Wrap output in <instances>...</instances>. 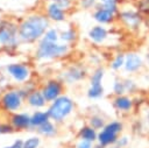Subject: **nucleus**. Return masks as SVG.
I'll list each match as a JSON object with an SVG mask.
<instances>
[{"label": "nucleus", "instance_id": "obj_15", "mask_svg": "<svg viewBox=\"0 0 149 148\" xmlns=\"http://www.w3.org/2000/svg\"><path fill=\"white\" fill-rule=\"evenodd\" d=\"M48 14H49L50 19H52L54 21H57V22L64 21V19H65L64 10L59 6H57L56 3H54V2L49 5V7H48Z\"/></svg>", "mask_w": 149, "mask_h": 148}, {"label": "nucleus", "instance_id": "obj_24", "mask_svg": "<svg viewBox=\"0 0 149 148\" xmlns=\"http://www.w3.org/2000/svg\"><path fill=\"white\" fill-rule=\"evenodd\" d=\"M113 92L116 96H122L126 93V87H125V82L123 79H116L113 84Z\"/></svg>", "mask_w": 149, "mask_h": 148}, {"label": "nucleus", "instance_id": "obj_28", "mask_svg": "<svg viewBox=\"0 0 149 148\" xmlns=\"http://www.w3.org/2000/svg\"><path fill=\"white\" fill-rule=\"evenodd\" d=\"M123 82H125L126 93H133V92H135V91H136V89H137V85H136V83H135L133 79H129V78H127V79H123Z\"/></svg>", "mask_w": 149, "mask_h": 148}, {"label": "nucleus", "instance_id": "obj_37", "mask_svg": "<svg viewBox=\"0 0 149 148\" xmlns=\"http://www.w3.org/2000/svg\"><path fill=\"white\" fill-rule=\"evenodd\" d=\"M107 148H119V147H118V146H114V145H113V146H108Z\"/></svg>", "mask_w": 149, "mask_h": 148}, {"label": "nucleus", "instance_id": "obj_18", "mask_svg": "<svg viewBox=\"0 0 149 148\" xmlns=\"http://www.w3.org/2000/svg\"><path fill=\"white\" fill-rule=\"evenodd\" d=\"M13 125L17 128H24L30 125V118L27 114H16L12 119Z\"/></svg>", "mask_w": 149, "mask_h": 148}, {"label": "nucleus", "instance_id": "obj_17", "mask_svg": "<svg viewBox=\"0 0 149 148\" xmlns=\"http://www.w3.org/2000/svg\"><path fill=\"white\" fill-rule=\"evenodd\" d=\"M28 103H29L31 106H34V107H41V106L44 105L45 98H44L43 93H41V92H38V91H35V92H33V93L29 96Z\"/></svg>", "mask_w": 149, "mask_h": 148}, {"label": "nucleus", "instance_id": "obj_8", "mask_svg": "<svg viewBox=\"0 0 149 148\" xmlns=\"http://www.w3.org/2000/svg\"><path fill=\"white\" fill-rule=\"evenodd\" d=\"M116 14H118V13H115V12L108 9V8H105V7L100 6V7H98V8L94 10V13H93V19H94L97 22H99L100 24H108V23H111V22L114 21Z\"/></svg>", "mask_w": 149, "mask_h": 148}, {"label": "nucleus", "instance_id": "obj_31", "mask_svg": "<svg viewBox=\"0 0 149 148\" xmlns=\"http://www.w3.org/2000/svg\"><path fill=\"white\" fill-rule=\"evenodd\" d=\"M54 3H56L57 6H59L62 9L69 8L71 6V0H51Z\"/></svg>", "mask_w": 149, "mask_h": 148}, {"label": "nucleus", "instance_id": "obj_13", "mask_svg": "<svg viewBox=\"0 0 149 148\" xmlns=\"http://www.w3.org/2000/svg\"><path fill=\"white\" fill-rule=\"evenodd\" d=\"M107 36H108V31L101 24L100 26H94L88 31V37L95 43H102L107 38Z\"/></svg>", "mask_w": 149, "mask_h": 148}, {"label": "nucleus", "instance_id": "obj_14", "mask_svg": "<svg viewBox=\"0 0 149 148\" xmlns=\"http://www.w3.org/2000/svg\"><path fill=\"white\" fill-rule=\"evenodd\" d=\"M85 77V70L78 66H71L66 72H65V80L69 83H74L79 82Z\"/></svg>", "mask_w": 149, "mask_h": 148}, {"label": "nucleus", "instance_id": "obj_32", "mask_svg": "<svg viewBox=\"0 0 149 148\" xmlns=\"http://www.w3.org/2000/svg\"><path fill=\"white\" fill-rule=\"evenodd\" d=\"M128 143H129V138L125 135V136H121V138H119V139H118V141H116L115 146H118L119 148H123V147H126Z\"/></svg>", "mask_w": 149, "mask_h": 148}, {"label": "nucleus", "instance_id": "obj_12", "mask_svg": "<svg viewBox=\"0 0 149 148\" xmlns=\"http://www.w3.org/2000/svg\"><path fill=\"white\" fill-rule=\"evenodd\" d=\"M7 70L10 73V76L15 80H19V82L24 80L29 75V71H28L27 66H24L22 64H10V65L7 66Z\"/></svg>", "mask_w": 149, "mask_h": 148}, {"label": "nucleus", "instance_id": "obj_40", "mask_svg": "<svg viewBox=\"0 0 149 148\" xmlns=\"http://www.w3.org/2000/svg\"><path fill=\"white\" fill-rule=\"evenodd\" d=\"M147 59H148V63H149V52H148V55H147Z\"/></svg>", "mask_w": 149, "mask_h": 148}, {"label": "nucleus", "instance_id": "obj_29", "mask_svg": "<svg viewBox=\"0 0 149 148\" xmlns=\"http://www.w3.org/2000/svg\"><path fill=\"white\" fill-rule=\"evenodd\" d=\"M74 37H76V33H74L73 29L64 30V31L62 33V35H61V38H62L63 41H65V42H71V41L74 40Z\"/></svg>", "mask_w": 149, "mask_h": 148}, {"label": "nucleus", "instance_id": "obj_20", "mask_svg": "<svg viewBox=\"0 0 149 148\" xmlns=\"http://www.w3.org/2000/svg\"><path fill=\"white\" fill-rule=\"evenodd\" d=\"M102 94H104L102 85H90V89L87 90V97L90 99H98Z\"/></svg>", "mask_w": 149, "mask_h": 148}, {"label": "nucleus", "instance_id": "obj_26", "mask_svg": "<svg viewBox=\"0 0 149 148\" xmlns=\"http://www.w3.org/2000/svg\"><path fill=\"white\" fill-rule=\"evenodd\" d=\"M90 126L93 127L94 129H99V128H104L105 127V120L101 118V117H98V115H94L90 119Z\"/></svg>", "mask_w": 149, "mask_h": 148}, {"label": "nucleus", "instance_id": "obj_16", "mask_svg": "<svg viewBox=\"0 0 149 148\" xmlns=\"http://www.w3.org/2000/svg\"><path fill=\"white\" fill-rule=\"evenodd\" d=\"M79 135H80V139L81 140H87L90 142H94L97 139H98V134L95 132V129L91 126H85L80 129L79 132Z\"/></svg>", "mask_w": 149, "mask_h": 148}, {"label": "nucleus", "instance_id": "obj_5", "mask_svg": "<svg viewBox=\"0 0 149 148\" xmlns=\"http://www.w3.org/2000/svg\"><path fill=\"white\" fill-rule=\"evenodd\" d=\"M119 19L121 22L129 29V30H139L143 23V17L135 9H123L118 13Z\"/></svg>", "mask_w": 149, "mask_h": 148}, {"label": "nucleus", "instance_id": "obj_19", "mask_svg": "<svg viewBox=\"0 0 149 148\" xmlns=\"http://www.w3.org/2000/svg\"><path fill=\"white\" fill-rule=\"evenodd\" d=\"M49 119V114L48 112H36L33 114V117L30 118V125L31 126H41L42 124H44L45 121H48Z\"/></svg>", "mask_w": 149, "mask_h": 148}, {"label": "nucleus", "instance_id": "obj_9", "mask_svg": "<svg viewBox=\"0 0 149 148\" xmlns=\"http://www.w3.org/2000/svg\"><path fill=\"white\" fill-rule=\"evenodd\" d=\"M61 92H62V85H61V83H58L56 80L49 82L45 85V87L43 89V96H44L45 100H48V101L56 100L59 97Z\"/></svg>", "mask_w": 149, "mask_h": 148}, {"label": "nucleus", "instance_id": "obj_36", "mask_svg": "<svg viewBox=\"0 0 149 148\" xmlns=\"http://www.w3.org/2000/svg\"><path fill=\"white\" fill-rule=\"evenodd\" d=\"M146 120H147V122L149 124V111L147 112V115H146Z\"/></svg>", "mask_w": 149, "mask_h": 148}, {"label": "nucleus", "instance_id": "obj_10", "mask_svg": "<svg viewBox=\"0 0 149 148\" xmlns=\"http://www.w3.org/2000/svg\"><path fill=\"white\" fill-rule=\"evenodd\" d=\"M113 105L120 112H130L134 107V101L129 96L122 94V96H116L114 98Z\"/></svg>", "mask_w": 149, "mask_h": 148}, {"label": "nucleus", "instance_id": "obj_11", "mask_svg": "<svg viewBox=\"0 0 149 148\" xmlns=\"http://www.w3.org/2000/svg\"><path fill=\"white\" fill-rule=\"evenodd\" d=\"M2 104L7 110H10V111L17 110L21 105V97L17 92H14V91L8 92L3 96Z\"/></svg>", "mask_w": 149, "mask_h": 148}, {"label": "nucleus", "instance_id": "obj_39", "mask_svg": "<svg viewBox=\"0 0 149 148\" xmlns=\"http://www.w3.org/2000/svg\"><path fill=\"white\" fill-rule=\"evenodd\" d=\"M6 148H20V147H16V146H12V147H6Z\"/></svg>", "mask_w": 149, "mask_h": 148}, {"label": "nucleus", "instance_id": "obj_27", "mask_svg": "<svg viewBox=\"0 0 149 148\" xmlns=\"http://www.w3.org/2000/svg\"><path fill=\"white\" fill-rule=\"evenodd\" d=\"M40 145V139L34 136V138H29L28 140H26L23 142L22 148H37Z\"/></svg>", "mask_w": 149, "mask_h": 148}, {"label": "nucleus", "instance_id": "obj_6", "mask_svg": "<svg viewBox=\"0 0 149 148\" xmlns=\"http://www.w3.org/2000/svg\"><path fill=\"white\" fill-rule=\"evenodd\" d=\"M0 43L14 45L16 43V27L10 22H2L0 24Z\"/></svg>", "mask_w": 149, "mask_h": 148}, {"label": "nucleus", "instance_id": "obj_22", "mask_svg": "<svg viewBox=\"0 0 149 148\" xmlns=\"http://www.w3.org/2000/svg\"><path fill=\"white\" fill-rule=\"evenodd\" d=\"M125 59H126V54H123V52H119V54L114 57V59L112 61V63H111V68H112L114 71L120 70V69L123 68V65H125Z\"/></svg>", "mask_w": 149, "mask_h": 148}, {"label": "nucleus", "instance_id": "obj_38", "mask_svg": "<svg viewBox=\"0 0 149 148\" xmlns=\"http://www.w3.org/2000/svg\"><path fill=\"white\" fill-rule=\"evenodd\" d=\"M93 148H104L102 146H100V145H98V146H95V147H93Z\"/></svg>", "mask_w": 149, "mask_h": 148}, {"label": "nucleus", "instance_id": "obj_7", "mask_svg": "<svg viewBox=\"0 0 149 148\" xmlns=\"http://www.w3.org/2000/svg\"><path fill=\"white\" fill-rule=\"evenodd\" d=\"M143 65H144L143 58L137 52L130 51L126 54V59H125V65H123L126 72H129V73L137 72L143 68Z\"/></svg>", "mask_w": 149, "mask_h": 148}, {"label": "nucleus", "instance_id": "obj_25", "mask_svg": "<svg viewBox=\"0 0 149 148\" xmlns=\"http://www.w3.org/2000/svg\"><path fill=\"white\" fill-rule=\"evenodd\" d=\"M100 1V6L105 7V8H108L115 13H119V9H118V2L119 0H99Z\"/></svg>", "mask_w": 149, "mask_h": 148}, {"label": "nucleus", "instance_id": "obj_3", "mask_svg": "<svg viewBox=\"0 0 149 148\" xmlns=\"http://www.w3.org/2000/svg\"><path fill=\"white\" fill-rule=\"evenodd\" d=\"M72 108H73L72 100L69 97L62 96V97H58L56 100H54L52 105L48 110V114H49V118L56 121H61L71 113Z\"/></svg>", "mask_w": 149, "mask_h": 148}, {"label": "nucleus", "instance_id": "obj_4", "mask_svg": "<svg viewBox=\"0 0 149 148\" xmlns=\"http://www.w3.org/2000/svg\"><path fill=\"white\" fill-rule=\"evenodd\" d=\"M68 50H69V47L66 44H58L56 42H49L43 38L37 49V57L38 58L59 57L66 54Z\"/></svg>", "mask_w": 149, "mask_h": 148}, {"label": "nucleus", "instance_id": "obj_2", "mask_svg": "<svg viewBox=\"0 0 149 148\" xmlns=\"http://www.w3.org/2000/svg\"><path fill=\"white\" fill-rule=\"evenodd\" d=\"M123 128L122 122L120 121H111L105 125V127L98 133V142L102 147L113 146L116 143L119 139V133H121Z\"/></svg>", "mask_w": 149, "mask_h": 148}, {"label": "nucleus", "instance_id": "obj_34", "mask_svg": "<svg viewBox=\"0 0 149 148\" xmlns=\"http://www.w3.org/2000/svg\"><path fill=\"white\" fill-rule=\"evenodd\" d=\"M76 148H93V147H92V142L80 139V141L76 145Z\"/></svg>", "mask_w": 149, "mask_h": 148}, {"label": "nucleus", "instance_id": "obj_1", "mask_svg": "<svg viewBox=\"0 0 149 148\" xmlns=\"http://www.w3.org/2000/svg\"><path fill=\"white\" fill-rule=\"evenodd\" d=\"M47 28L48 20L41 15H34L23 21V23L20 26L19 34L22 40L30 42L42 36Z\"/></svg>", "mask_w": 149, "mask_h": 148}, {"label": "nucleus", "instance_id": "obj_33", "mask_svg": "<svg viewBox=\"0 0 149 148\" xmlns=\"http://www.w3.org/2000/svg\"><path fill=\"white\" fill-rule=\"evenodd\" d=\"M95 2H97V0H80V5L85 9H90L91 7H93L95 5Z\"/></svg>", "mask_w": 149, "mask_h": 148}, {"label": "nucleus", "instance_id": "obj_21", "mask_svg": "<svg viewBox=\"0 0 149 148\" xmlns=\"http://www.w3.org/2000/svg\"><path fill=\"white\" fill-rule=\"evenodd\" d=\"M104 75H105V70H104L102 68L95 69V70L93 71L92 76H91V79H90L91 85H102L101 82H102Z\"/></svg>", "mask_w": 149, "mask_h": 148}, {"label": "nucleus", "instance_id": "obj_30", "mask_svg": "<svg viewBox=\"0 0 149 148\" xmlns=\"http://www.w3.org/2000/svg\"><path fill=\"white\" fill-rule=\"evenodd\" d=\"M57 38H58V36H57V31H56L55 29H50V30H48V31L45 33L44 40H47V41H49V42H56Z\"/></svg>", "mask_w": 149, "mask_h": 148}, {"label": "nucleus", "instance_id": "obj_23", "mask_svg": "<svg viewBox=\"0 0 149 148\" xmlns=\"http://www.w3.org/2000/svg\"><path fill=\"white\" fill-rule=\"evenodd\" d=\"M38 132L41 134H43V135H54L56 129H55L54 125L48 120L44 124H42L41 126H38Z\"/></svg>", "mask_w": 149, "mask_h": 148}, {"label": "nucleus", "instance_id": "obj_35", "mask_svg": "<svg viewBox=\"0 0 149 148\" xmlns=\"http://www.w3.org/2000/svg\"><path fill=\"white\" fill-rule=\"evenodd\" d=\"M12 132V128L7 125H0V134H3V133H9Z\"/></svg>", "mask_w": 149, "mask_h": 148}]
</instances>
